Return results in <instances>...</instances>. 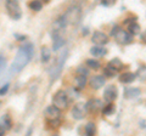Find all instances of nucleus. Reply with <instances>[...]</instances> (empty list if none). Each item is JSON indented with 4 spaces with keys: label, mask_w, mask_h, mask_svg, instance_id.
I'll return each instance as SVG.
<instances>
[{
    "label": "nucleus",
    "mask_w": 146,
    "mask_h": 136,
    "mask_svg": "<svg viewBox=\"0 0 146 136\" xmlns=\"http://www.w3.org/2000/svg\"><path fill=\"white\" fill-rule=\"evenodd\" d=\"M29 9H31L32 11L38 12V11H40V10L43 9V3L39 1V0H34V1H31V3H29Z\"/></svg>",
    "instance_id": "5701e85b"
},
{
    "label": "nucleus",
    "mask_w": 146,
    "mask_h": 136,
    "mask_svg": "<svg viewBox=\"0 0 146 136\" xmlns=\"http://www.w3.org/2000/svg\"><path fill=\"white\" fill-rule=\"evenodd\" d=\"M117 69H115L110 63H107L106 66L104 67V77H108V78H112V77H115L117 74Z\"/></svg>",
    "instance_id": "aec40b11"
},
{
    "label": "nucleus",
    "mask_w": 146,
    "mask_h": 136,
    "mask_svg": "<svg viewBox=\"0 0 146 136\" xmlns=\"http://www.w3.org/2000/svg\"><path fill=\"white\" fill-rule=\"evenodd\" d=\"M5 7H6V11L9 13V16H10L12 20L17 21L22 17L21 6L17 1H15V0H7V1L5 3Z\"/></svg>",
    "instance_id": "423d86ee"
},
{
    "label": "nucleus",
    "mask_w": 146,
    "mask_h": 136,
    "mask_svg": "<svg viewBox=\"0 0 146 136\" xmlns=\"http://www.w3.org/2000/svg\"><path fill=\"white\" fill-rule=\"evenodd\" d=\"M102 5L104 6H111V5H115V1H111V0H105V1H102Z\"/></svg>",
    "instance_id": "cd10ccee"
},
{
    "label": "nucleus",
    "mask_w": 146,
    "mask_h": 136,
    "mask_svg": "<svg viewBox=\"0 0 146 136\" xmlns=\"http://www.w3.org/2000/svg\"><path fill=\"white\" fill-rule=\"evenodd\" d=\"M111 34L118 44L128 45V44H130L131 42H133V35H130L127 30L122 29V27H119V26L113 27L112 30H111Z\"/></svg>",
    "instance_id": "20e7f679"
},
{
    "label": "nucleus",
    "mask_w": 146,
    "mask_h": 136,
    "mask_svg": "<svg viewBox=\"0 0 146 136\" xmlns=\"http://www.w3.org/2000/svg\"><path fill=\"white\" fill-rule=\"evenodd\" d=\"M140 40H141L143 43L146 44V30H144L143 33H141V35H140Z\"/></svg>",
    "instance_id": "c85d7f7f"
},
{
    "label": "nucleus",
    "mask_w": 146,
    "mask_h": 136,
    "mask_svg": "<svg viewBox=\"0 0 146 136\" xmlns=\"http://www.w3.org/2000/svg\"><path fill=\"white\" fill-rule=\"evenodd\" d=\"M91 42L94 44H96V46H104L106 45L110 40H108V35L105 34L101 30H96L93 33V37H91Z\"/></svg>",
    "instance_id": "1a4fd4ad"
},
{
    "label": "nucleus",
    "mask_w": 146,
    "mask_h": 136,
    "mask_svg": "<svg viewBox=\"0 0 146 136\" xmlns=\"http://www.w3.org/2000/svg\"><path fill=\"white\" fill-rule=\"evenodd\" d=\"M62 16H63V18L66 20L67 24L77 26L82 18V9L78 5H72L67 9L66 12L63 13Z\"/></svg>",
    "instance_id": "7ed1b4c3"
},
{
    "label": "nucleus",
    "mask_w": 146,
    "mask_h": 136,
    "mask_svg": "<svg viewBox=\"0 0 146 136\" xmlns=\"http://www.w3.org/2000/svg\"><path fill=\"white\" fill-rule=\"evenodd\" d=\"M51 58V50L48 46H43L42 48V61L43 62H48Z\"/></svg>",
    "instance_id": "4be33fe9"
},
{
    "label": "nucleus",
    "mask_w": 146,
    "mask_h": 136,
    "mask_svg": "<svg viewBox=\"0 0 146 136\" xmlns=\"http://www.w3.org/2000/svg\"><path fill=\"white\" fill-rule=\"evenodd\" d=\"M52 136H58V135H57V134H56V135H52Z\"/></svg>",
    "instance_id": "2f4dec72"
},
{
    "label": "nucleus",
    "mask_w": 146,
    "mask_h": 136,
    "mask_svg": "<svg viewBox=\"0 0 146 136\" xmlns=\"http://www.w3.org/2000/svg\"><path fill=\"white\" fill-rule=\"evenodd\" d=\"M32 56H33V45L32 44H26L25 46L20 48V50H18L17 55L15 57V60H13L12 65H11L10 73L11 74L18 73V72H20L22 68L29 62Z\"/></svg>",
    "instance_id": "f257e3e1"
},
{
    "label": "nucleus",
    "mask_w": 146,
    "mask_h": 136,
    "mask_svg": "<svg viewBox=\"0 0 146 136\" xmlns=\"http://www.w3.org/2000/svg\"><path fill=\"white\" fill-rule=\"evenodd\" d=\"M140 94H141V91L139 88H125V90H124V97L128 100L138 97Z\"/></svg>",
    "instance_id": "ddd939ff"
},
{
    "label": "nucleus",
    "mask_w": 146,
    "mask_h": 136,
    "mask_svg": "<svg viewBox=\"0 0 146 136\" xmlns=\"http://www.w3.org/2000/svg\"><path fill=\"white\" fill-rule=\"evenodd\" d=\"M128 33H129L130 35H136L140 33V26L139 23H136L135 21L130 22L129 24H128Z\"/></svg>",
    "instance_id": "6ab92c4d"
},
{
    "label": "nucleus",
    "mask_w": 146,
    "mask_h": 136,
    "mask_svg": "<svg viewBox=\"0 0 146 136\" xmlns=\"http://www.w3.org/2000/svg\"><path fill=\"white\" fill-rule=\"evenodd\" d=\"M86 108H88V112L91 113H96L100 110H104V106H102V101L99 98H91L86 102Z\"/></svg>",
    "instance_id": "9b49d317"
},
{
    "label": "nucleus",
    "mask_w": 146,
    "mask_h": 136,
    "mask_svg": "<svg viewBox=\"0 0 146 136\" xmlns=\"http://www.w3.org/2000/svg\"><path fill=\"white\" fill-rule=\"evenodd\" d=\"M90 53L95 57H102L107 53V50L104 46H93L90 49Z\"/></svg>",
    "instance_id": "f3484780"
},
{
    "label": "nucleus",
    "mask_w": 146,
    "mask_h": 136,
    "mask_svg": "<svg viewBox=\"0 0 146 136\" xmlns=\"http://www.w3.org/2000/svg\"><path fill=\"white\" fill-rule=\"evenodd\" d=\"M108 63H110V65H111L113 68H115V69H117V71H119L121 68L123 67V63L121 62V60H118V58H113V60L110 61Z\"/></svg>",
    "instance_id": "a878e982"
},
{
    "label": "nucleus",
    "mask_w": 146,
    "mask_h": 136,
    "mask_svg": "<svg viewBox=\"0 0 146 136\" xmlns=\"http://www.w3.org/2000/svg\"><path fill=\"white\" fill-rule=\"evenodd\" d=\"M117 96H118V90L116 85H108L104 90V100L107 101L108 103H112L117 98Z\"/></svg>",
    "instance_id": "9d476101"
},
{
    "label": "nucleus",
    "mask_w": 146,
    "mask_h": 136,
    "mask_svg": "<svg viewBox=\"0 0 146 136\" xmlns=\"http://www.w3.org/2000/svg\"><path fill=\"white\" fill-rule=\"evenodd\" d=\"M135 74L131 73V72H124L119 75V81L123 84H129V83H133L135 80Z\"/></svg>",
    "instance_id": "4468645a"
},
{
    "label": "nucleus",
    "mask_w": 146,
    "mask_h": 136,
    "mask_svg": "<svg viewBox=\"0 0 146 136\" xmlns=\"http://www.w3.org/2000/svg\"><path fill=\"white\" fill-rule=\"evenodd\" d=\"M68 55V51L67 50H65V51H62L60 53V56L57 57V62H56V66L52 67V71H51V73H50V75H51V78L55 80V78H57V75L60 74V72H61V68L63 66V63H65L66 61V57Z\"/></svg>",
    "instance_id": "6e6552de"
},
{
    "label": "nucleus",
    "mask_w": 146,
    "mask_h": 136,
    "mask_svg": "<svg viewBox=\"0 0 146 136\" xmlns=\"http://www.w3.org/2000/svg\"><path fill=\"white\" fill-rule=\"evenodd\" d=\"M105 81H106V79L104 75H94L90 79V88L94 90H99L105 85Z\"/></svg>",
    "instance_id": "f8f14e48"
},
{
    "label": "nucleus",
    "mask_w": 146,
    "mask_h": 136,
    "mask_svg": "<svg viewBox=\"0 0 146 136\" xmlns=\"http://www.w3.org/2000/svg\"><path fill=\"white\" fill-rule=\"evenodd\" d=\"M86 66L91 69H100L101 68V63L96 60H93V58H89V60H86Z\"/></svg>",
    "instance_id": "b1692460"
},
{
    "label": "nucleus",
    "mask_w": 146,
    "mask_h": 136,
    "mask_svg": "<svg viewBox=\"0 0 146 136\" xmlns=\"http://www.w3.org/2000/svg\"><path fill=\"white\" fill-rule=\"evenodd\" d=\"M115 112H116V107H115V105H113V103H108V105L105 106L104 110H102V113H104L105 116H111V114H113Z\"/></svg>",
    "instance_id": "393cba45"
},
{
    "label": "nucleus",
    "mask_w": 146,
    "mask_h": 136,
    "mask_svg": "<svg viewBox=\"0 0 146 136\" xmlns=\"http://www.w3.org/2000/svg\"><path fill=\"white\" fill-rule=\"evenodd\" d=\"M7 89H9V84L4 85V86L1 88V95H5V94L7 92Z\"/></svg>",
    "instance_id": "c756f323"
},
{
    "label": "nucleus",
    "mask_w": 146,
    "mask_h": 136,
    "mask_svg": "<svg viewBox=\"0 0 146 136\" xmlns=\"http://www.w3.org/2000/svg\"><path fill=\"white\" fill-rule=\"evenodd\" d=\"M86 84V77H83V75H76L74 77V80H73V85L77 90H82L84 89Z\"/></svg>",
    "instance_id": "2eb2a0df"
},
{
    "label": "nucleus",
    "mask_w": 146,
    "mask_h": 136,
    "mask_svg": "<svg viewBox=\"0 0 146 136\" xmlns=\"http://www.w3.org/2000/svg\"><path fill=\"white\" fill-rule=\"evenodd\" d=\"M88 74H89V71L86 69L85 67L79 66V67L76 69V75H83V77H86Z\"/></svg>",
    "instance_id": "bb28decb"
},
{
    "label": "nucleus",
    "mask_w": 146,
    "mask_h": 136,
    "mask_svg": "<svg viewBox=\"0 0 146 136\" xmlns=\"http://www.w3.org/2000/svg\"><path fill=\"white\" fill-rule=\"evenodd\" d=\"M44 116L46 118V124L49 128H57L61 125V111L54 105L48 106L44 112Z\"/></svg>",
    "instance_id": "f03ea898"
},
{
    "label": "nucleus",
    "mask_w": 146,
    "mask_h": 136,
    "mask_svg": "<svg viewBox=\"0 0 146 136\" xmlns=\"http://www.w3.org/2000/svg\"><path fill=\"white\" fill-rule=\"evenodd\" d=\"M68 102H70V98H68V95L66 91L63 90H58L52 96V105L55 107H57L58 110H65L68 106Z\"/></svg>",
    "instance_id": "39448f33"
},
{
    "label": "nucleus",
    "mask_w": 146,
    "mask_h": 136,
    "mask_svg": "<svg viewBox=\"0 0 146 136\" xmlns=\"http://www.w3.org/2000/svg\"><path fill=\"white\" fill-rule=\"evenodd\" d=\"M84 131H85L86 136H95V134H96V125H95L93 121H89V123L85 124Z\"/></svg>",
    "instance_id": "a211bd4d"
},
{
    "label": "nucleus",
    "mask_w": 146,
    "mask_h": 136,
    "mask_svg": "<svg viewBox=\"0 0 146 136\" xmlns=\"http://www.w3.org/2000/svg\"><path fill=\"white\" fill-rule=\"evenodd\" d=\"M88 113V108H86V103L83 102H77L72 108V117L77 120H80L85 117Z\"/></svg>",
    "instance_id": "0eeeda50"
},
{
    "label": "nucleus",
    "mask_w": 146,
    "mask_h": 136,
    "mask_svg": "<svg viewBox=\"0 0 146 136\" xmlns=\"http://www.w3.org/2000/svg\"><path fill=\"white\" fill-rule=\"evenodd\" d=\"M52 43H54V50L60 49L63 44H65V40L62 39L61 35H54L52 37Z\"/></svg>",
    "instance_id": "412c9836"
},
{
    "label": "nucleus",
    "mask_w": 146,
    "mask_h": 136,
    "mask_svg": "<svg viewBox=\"0 0 146 136\" xmlns=\"http://www.w3.org/2000/svg\"><path fill=\"white\" fill-rule=\"evenodd\" d=\"M4 66H5V58H4V56H1V71H4Z\"/></svg>",
    "instance_id": "7c9ffc66"
},
{
    "label": "nucleus",
    "mask_w": 146,
    "mask_h": 136,
    "mask_svg": "<svg viewBox=\"0 0 146 136\" xmlns=\"http://www.w3.org/2000/svg\"><path fill=\"white\" fill-rule=\"evenodd\" d=\"M12 126L11 118L9 114H5L1 117V136H4V130H9Z\"/></svg>",
    "instance_id": "dca6fc26"
}]
</instances>
